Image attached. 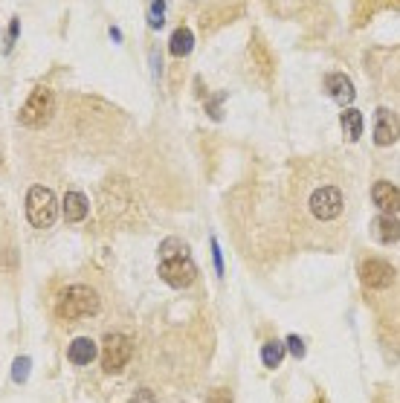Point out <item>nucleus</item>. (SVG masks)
Here are the masks:
<instances>
[{
  "instance_id": "f257e3e1",
  "label": "nucleus",
  "mask_w": 400,
  "mask_h": 403,
  "mask_svg": "<svg viewBox=\"0 0 400 403\" xmlns=\"http://www.w3.org/2000/svg\"><path fill=\"white\" fill-rule=\"evenodd\" d=\"M99 311V296L93 288L87 285H67L64 290H61L58 302H55V314L61 319H84V317H93Z\"/></svg>"
},
{
  "instance_id": "f03ea898",
  "label": "nucleus",
  "mask_w": 400,
  "mask_h": 403,
  "mask_svg": "<svg viewBox=\"0 0 400 403\" xmlns=\"http://www.w3.org/2000/svg\"><path fill=\"white\" fill-rule=\"evenodd\" d=\"M23 209H26V221L35 229H47L58 218V200H55L52 189H47V186H29Z\"/></svg>"
},
{
  "instance_id": "7ed1b4c3",
  "label": "nucleus",
  "mask_w": 400,
  "mask_h": 403,
  "mask_svg": "<svg viewBox=\"0 0 400 403\" xmlns=\"http://www.w3.org/2000/svg\"><path fill=\"white\" fill-rule=\"evenodd\" d=\"M55 113V96H52V90L38 84L33 93H29V99L23 102L21 113H18V122L26 128H44L47 122L52 119Z\"/></svg>"
},
{
  "instance_id": "20e7f679",
  "label": "nucleus",
  "mask_w": 400,
  "mask_h": 403,
  "mask_svg": "<svg viewBox=\"0 0 400 403\" xmlns=\"http://www.w3.org/2000/svg\"><path fill=\"white\" fill-rule=\"evenodd\" d=\"M131 354H134V343L125 334L113 331V334L105 336V343H102V368L108 371V375H119V371L128 365Z\"/></svg>"
},
{
  "instance_id": "39448f33",
  "label": "nucleus",
  "mask_w": 400,
  "mask_h": 403,
  "mask_svg": "<svg viewBox=\"0 0 400 403\" xmlns=\"http://www.w3.org/2000/svg\"><path fill=\"white\" fill-rule=\"evenodd\" d=\"M160 278L168 288H189L198 278V267L192 261V256H171L160 261Z\"/></svg>"
},
{
  "instance_id": "423d86ee",
  "label": "nucleus",
  "mask_w": 400,
  "mask_h": 403,
  "mask_svg": "<svg viewBox=\"0 0 400 403\" xmlns=\"http://www.w3.org/2000/svg\"><path fill=\"white\" fill-rule=\"evenodd\" d=\"M343 192L336 186H319V189L311 195V212L316 221H333L343 215Z\"/></svg>"
},
{
  "instance_id": "0eeeda50",
  "label": "nucleus",
  "mask_w": 400,
  "mask_h": 403,
  "mask_svg": "<svg viewBox=\"0 0 400 403\" xmlns=\"http://www.w3.org/2000/svg\"><path fill=\"white\" fill-rule=\"evenodd\" d=\"M360 282L368 288V290H383L394 282V267L383 259H365L360 264Z\"/></svg>"
},
{
  "instance_id": "6e6552de",
  "label": "nucleus",
  "mask_w": 400,
  "mask_h": 403,
  "mask_svg": "<svg viewBox=\"0 0 400 403\" xmlns=\"http://www.w3.org/2000/svg\"><path fill=\"white\" fill-rule=\"evenodd\" d=\"M400 140V119L389 108L375 110V145H394Z\"/></svg>"
},
{
  "instance_id": "1a4fd4ad",
  "label": "nucleus",
  "mask_w": 400,
  "mask_h": 403,
  "mask_svg": "<svg viewBox=\"0 0 400 403\" xmlns=\"http://www.w3.org/2000/svg\"><path fill=\"white\" fill-rule=\"evenodd\" d=\"M372 200H375V206L383 209L386 215L400 212V189H397L394 183H389V180H377V183L372 186Z\"/></svg>"
},
{
  "instance_id": "9d476101",
  "label": "nucleus",
  "mask_w": 400,
  "mask_h": 403,
  "mask_svg": "<svg viewBox=\"0 0 400 403\" xmlns=\"http://www.w3.org/2000/svg\"><path fill=\"white\" fill-rule=\"evenodd\" d=\"M325 93H328L333 102H340V105H345V108L354 102V84H351V79L343 76V73H331V76L325 79Z\"/></svg>"
},
{
  "instance_id": "9b49d317",
  "label": "nucleus",
  "mask_w": 400,
  "mask_h": 403,
  "mask_svg": "<svg viewBox=\"0 0 400 403\" xmlns=\"http://www.w3.org/2000/svg\"><path fill=\"white\" fill-rule=\"evenodd\" d=\"M96 354H99V351H96V343H93V339H87V336H76L73 343H70V348H67V357H70L73 365L93 363Z\"/></svg>"
},
{
  "instance_id": "f8f14e48",
  "label": "nucleus",
  "mask_w": 400,
  "mask_h": 403,
  "mask_svg": "<svg viewBox=\"0 0 400 403\" xmlns=\"http://www.w3.org/2000/svg\"><path fill=\"white\" fill-rule=\"evenodd\" d=\"M61 209H64V218H67L70 224H79V221L87 218L90 203H87V198H84L81 192H67V195H64V203H61Z\"/></svg>"
},
{
  "instance_id": "ddd939ff",
  "label": "nucleus",
  "mask_w": 400,
  "mask_h": 403,
  "mask_svg": "<svg viewBox=\"0 0 400 403\" xmlns=\"http://www.w3.org/2000/svg\"><path fill=\"white\" fill-rule=\"evenodd\" d=\"M192 50H195V35H192V29H186V26L174 29V33H171V41H168V52L177 55V58H183V55H192Z\"/></svg>"
},
{
  "instance_id": "4468645a",
  "label": "nucleus",
  "mask_w": 400,
  "mask_h": 403,
  "mask_svg": "<svg viewBox=\"0 0 400 403\" xmlns=\"http://www.w3.org/2000/svg\"><path fill=\"white\" fill-rule=\"evenodd\" d=\"M340 122H343L345 140L357 142V140L362 137V113H360L357 108H345V110H343V116H340Z\"/></svg>"
},
{
  "instance_id": "2eb2a0df",
  "label": "nucleus",
  "mask_w": 400,
  "mask_h": 403,
  "mask_svg": "<svg viewBox=\"0 0 400 403\" xmlns=\"http://www.w3.org/2000/svg\"><path fill=\"white\" fill-rule=\"evenodd\" d=\"M375 229H377V238H380L383 244L400 241V221H397V218H389V215H383V218H377Z\"/></svg>"
},
{
  "instance_id": "dca6fc26",
  "label": "nucleus",
  "mask_w": 400,
  "mask_h": 403,
  "mask_svg": "<svg viewBox=\"0 0 400 403\" xmlns=\"http://www.w3.org/2000/svg\"><path fill=\"white\" fill-rule=\"evenodd\" d=\"M282 357H285V346L279 343V339H270V343H264V348H261V360H264V365L267 368H275L282 363Z\"/></svg>"
},
{
  "instance_id": "f3484780",
  "label": "nucleus",
  "mask_w": 400,
  "mask_h": 403,
  "mask_svg": "<svg viewBox=\"0 0 400 403\" xmlns=\"http://www.w3.org/2000/svg\"><path fill=\"white\" fill-rule=\"evenodd\" d=\"M160 256H163V259H171V256H189V250H186V244H180L177 238H168V241L160 246Z\"/></svg>"
},
{
  "instance_id": "a211bd4d",
  "label": "nucleus",
  "mask_w": 400,
  "mask_h": 403,
  "mask_svg": "<svg viewBox=\"0 0 400 403\" xmlns=\"http://www.w3.org/2000/svg\"><path fill=\"white\" fill-rule=\"evenodd\" d=\"M26 375H29V357H18L15 365H12V380H15V383H23Z\"/></svg>"
},
{
  "instance_id": "6ab92c4d",
  "label": "nucleus",
  "mask_w": 400,
  "mask_h": 403,
  "mask_svg": "<svg viewBox=\"0 0 400 403\" xmlns=\"http://www.w3.org/2000/svg\"><path fill=\"white\" fill-rule=\"evenodd\" d=\"M148 12H151V26H163V12H166L163 0H154V4L148 6Z\"/></svg>"
},
{
  "instance_id": "aec40b11",
  "label": "nucleus",
  "mask_w": 400,
  "mask_h": 403,
  "mask_svg": "<svg viewBox=\"0 0 400 403\" xmlns=\"http://www.w3.org/2000/svg\"><path fill=\"white\" fill-rule=\"evenodd\" d=\"M128 403H154V392L151 389H137Z\"/></svg>"
},
{
  "instance_id": "412c9836",
  "label": "nucleus",
  "mask_w": 400,
  "mask_h": 403,
  "mask_svg": "<svg viewBox=\"0 0 400 403\" xmlns=\"http://www.w3.org/2000/svg\"><path fill=\"white\" fill-rule=\"evenodd\" d=\"M287 348H290L293 357H304V346H302L299 336H287Z\"/></svg>"
},
{
  "instance_id": "4be33fe9",
  "label": "nucleus",
  "mask_w": 400,
  "mask_h": 403,
  "mask_svg": "<svg viewBox=\"0 0 400 403\" xmlns=\"http://www.w3.org/2000/svg\"><path fill=\"white\" fill-rule=\"evenodd\" d=\"M232 400V395L227 392V389H218V392H212L209 397H206V403H229Z\"/></svg>"
},
{
  "instance_id": "5701e85b",
  "label": "nucleus",
  "mask_w": 400,
  "mask_h": 403,
  "mask_svg": "<svg viewBox=\"0 0 400 403\" xmlns=\"http://www.w3.org/2000/svg\"><path fill=\"white\" fill-rule=\"evenodd\" d=\"M212 259H215V267H218V273H224V264H221V246H218V241L212 238Z\"/></svg>"
}]
</instances>
